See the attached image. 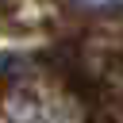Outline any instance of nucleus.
<instances>
[{"label": "nucleus", "mask_w": 123, "mask_h": 123, "mask_svg": "<svg viewBox=\"0 0 123 123\" xmlns=\"http://www.w3.org/2000/svg\"><path fill=\"white\" fill-rule=\"evenodd\" d=\"M73 4L85 12H119L123 8V0H73Z\"/></svg>", "instance_id": "nucleus-1"}]
</instances>
